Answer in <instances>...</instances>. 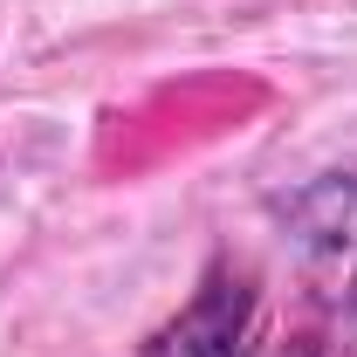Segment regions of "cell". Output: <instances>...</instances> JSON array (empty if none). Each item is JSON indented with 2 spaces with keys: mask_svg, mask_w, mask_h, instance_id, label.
I'll use <instances>...</instances> for the list:
<instances>
[{
  "mask_svg": "<svg viewBox=\"0 0 357 357\" xmlns=\"http://www.w3.org/2000/svg\"><path fill=\"white\" fill-rule=\"evenodd\" d=\"M275 227L289 241V261L310 282V296L330 316L357 323V165L316 172L296 192L275 199Z\"/></svg>",
  "mask_w": 357,
  "mask_h": 357,
  "instance_id": "obj_1",
  "label": "cell"
},
{
  "mask_svg": "<svg viewBox=\"0 0 357 357\" xmlns=\"http://www.w3.org/2000/svg\"><path fill=\"white\" fill-rule=\"evenodd\" d=\"M255 351H261V282L234 255L206 261L185 310L165 316L137 344V357H255Z\"/></svg>",
  "mask_w": 357,
  "mask_h": 357,
  "instance_id": "obj_2",
  "label": "cell"
},
{
  "mask_svg": "<svg viewBox=\"0 0 357 357\" xmlns=\"http://www.w3.org/2000/svg\"><path fill=\"white\" fill-rule=\"evenodd\" d=\"M275 357H357L351 337H337L330 323H310V330H296V337H282Z\"/></svg>",
  "mask_w": 357,
  "mask_h": 357,
  "instance_id": "obj_3",
  "label": "cell"
}]
</instances>
